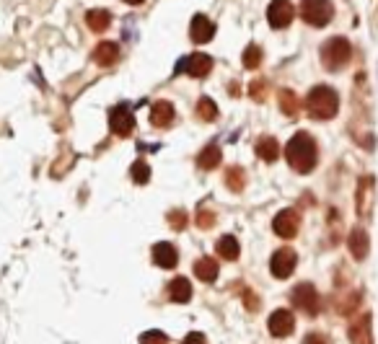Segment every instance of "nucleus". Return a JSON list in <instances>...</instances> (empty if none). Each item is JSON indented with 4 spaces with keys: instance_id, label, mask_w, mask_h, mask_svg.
<instances>
[{
    "instance_id": "obj_2",
    "label": "nucleus",
    "mask_w": 378,
    "mask_h": 344,
    "mask_svg": "<svg viewBox=\"0 0 378 344\" xmlns=\"http://www.w3.org/2000/svg\"><path fill=\"white\" fill-rule=\"evenodd\" d=\"M306 109L313 119H332L337 117V109H339V98L337 91H332L329 86H316L311 88V94L306 98Z\"/></svg>"
},
{
    "instance_id": "obj_18",
    "label": "nucleus",
    "mask_w": 378,
    "mask_h": 344,
    "mask_svg": "<svg viewBox=\"0 0 378 344\" xmlns=\"http://www.w3.org/2000/svg\"><path fill=\"white\" fill-rule=\"evenodd\" d=\"M195 277H200L202 282H216V277H218V261L216 259H210V257L197 259Z\"/></svg>"
},
{
    "instance_id": "obj_26",
    "label": "nucleus",
    "mask_w": 378,
    "mask_h": 344,
    "mask_svg": "<svg viewBox=\"0 0 378 344\" xmlns=\"http://www.w3.org/2000/svg\"><path fill=\"white\" fill-rule=\"evenodd\" d=\"M197 114L200 119H205V122H216L218 119V107L213 98H200V104H197Z\"/></svg>"
},
{
    "instance_id": "obj_30",
    "label": "nucleus",
    "mask_w": 378,
    "mask_h": 344,
    "mask_svg": "<svg viewBox=\"0 0 378 344\" xmlns=\"http://www.w3.org/2000/svg\"><path fill=\"white\" fill-rule=\"evenodd\" d=\"M197 226L202 228V230L213 228L216 226V213H210V210H200V213H197Z\"/></svg>"
},
{
    "instance_id": "obj_13",
    "label": "nucleus",
    "mask_w": 378,
    "mask_h": 344,
    "mask_svg": "<svg viewBox=\"0 0 378 344\" xmlns=\"http://www.w3.org/2000/svg\"><path fill=\"white\" fill-rule=\"evenodd\" d=\"M189 36H192V42L205 44L216 36V26H213V21L205 19V16H195V19H192V26H189Z\"/></svg>"
},
{
    "instance_id": "obj_4",
    "label": "nucleus",
    "mask_w": 378,
    "mask_h": 344,
    "mask_svg": "<svg viewBox=\"0 0 378 344\" xmlns=\"http://www.w3.org/2000/svg\"><path fill=\"white\" fill-rule=\"evenodd\" d=\"M301 16L308 26H326L335 19V6L332 0H303Z\"/></svg>"
},
{
    "instance_id": "obj_17",
    "label": "nucleus",
    "mask_w": 378,
    "mask_h": 344,
    "mask_svg": "<svg viewBox=\"0 0 378 344\" xmlns=\"http://www.w3.org/2000/svg\"><path fill=\"white\" fill-rule=\"evenodd\" d=\"M169 298L174 303H189L192 298V285L187 277H174L171 285H169Z\"/></svg>"
},
{
    "instance_id": "obj_22",
    "label": "nucleus",
    "mask_w": 378,
    "mask_h": 344,
    "mask_svg": "<svg viewBox=\"0 0 378 344\" xmlns=\"http://www.w3.org/2000/svg\"><path fill=\"white\" fill-rule=\"evenodd\" d=\"M218 257L228 259V261H236L238 254H241V246H238V241L233 236H223L218 241Z\"/></svg>"
},
{
    "instance_id": "obj_28",
    "label": "nucleus",
    "mask_w": 378,
    "mask_h": 344,
    "mask_svg": "<svg viewBox=\"0 0 378 344\" xmlns=\"http://www.w3.org/2000/svg\"><path fill=\"white\" fill-rule=\"evenodd\" d=\"M130 173H132V182H135V184H148V182H151V169H148V163H145V161H135V163H132Z\"/></svg>"
},
{
    "instance_id": "obj_33",
    "label": "nucleus",
    "mask_w": 378,
    "mask_h": 344,
    "mask_svg": "<svg viewBox=\"0 0 378 344\" xmlns=\"http://www.w3.org/2000/svg\"><path fill=\"white\" fill-rule=\"evenodd\" d=\"M244 305H246L249 311H260V301H257L254 292H244Z\"/></svg>"
},
{
    "instance_id": "obj_32",
    "label": "nucleus",
    "mask_w": 378,
    "mask_h": 344,
    "mask_svg": "<svg viewBox=\"0 0 378 344\" xmlns=\"http://www.w3.org/2000/svg\"><path fill=\"white\" fill-rule=\"evenodd\" d=\"M187 220H189V215H187L184 210H174V213H169V223H171L176 230H182V228L187 226Z\"/></svg>"
},
{
    "instance_id": "obj_36",
    "label": "nucleus",
    "mask_w": 378,
    "mask_h": 344,
    "mask_svg": "<svg viewBox=\"0 0 378 344\" xmlns=\"http://www.w3.org/2000/svg\"><path fill=\"white\" fill-rule=\"evenodd\" d=\"M125 3H130V6H140L143 0H125Z\"/></svg>"
},
{
    "instance_id": "obj_10",
    "label": "nucleus",
    "mask_w": 378,
    "mask_h": 344,
    "mask_svg": "<svg viewBox=\"0 0 378 344\" xmlns=\"http://www.w3.org/2000/svg\"><path fill=\"white\" fill-rule=\"evenodd\" d=\"M272 228L280 238H293L301 228V215L295 210H282L280 215L272 220Z\"/></svg>"
},
{
    "instance_id": "obj_35",
    "label": "nucleus",
    "mask_w": 378,
    "mask_h": 344,
    "mask_svg": "<svg viewBox=\"0 0 378 344\" xmlns=\"http://www.w3.org/2000/svg\"><path fill=\"white\" fill-rule=\"evenodd\" d=\"M306 344H329V342H326L322 334H308V336H306Z\"/></svg>"
},
{
    "instance_id": "obj_5",
    "label": "nucleus",
    "mask_w": 378,
    "mask_h": 344,
    "mask_svg": "<svg viewBox=\"0 0 378 344\" xmlns=\"http://www.w3.org/2000/svg\"><path fill=\"white\" fill-rule=\"evenodd\" d=\"M109 127L117 138H130L132 129H135V114L127 104H119L109 111Z\"/></svg>"
},
{
    "instance_id": "obj_31",
    "label": "nucleus",
    "mask_w": 378,
    "mask_h": 344,
    "mask_svg": "<svg viewBox=\"0 0 378 344\" xmlns=\"http://www.w3.org/2000/svg\"><path fill=\"white\" fill-rule=\"evenodd\" d=\"M264 91H267V83H264V80H254V83L249 86V94H251L254 101H264V98H267Z\"/></svg>"
},
{
    "instance_id": "obj_16",
    "label": "nucleus",
    "mask_w": 378,
    "mask_h": 344,
    "mask_svg": "<svg viewBox=\"0 0 378 344\" xmlns=\"http://www.w3.org/2000/svg\"><path fill=\"white\" fill-rule=\"evenodd\" d=\"M151 122L156 127H169L174 122V107L169 101H156L151 107Z\"/></svg>"
},
{
    "instance_id": "obj_19",
    "label": "nucleus",
    "mask_w": 378,
    "mask_h": 344,
    "mask_svg": "<svg viewBox=\"0 0 378 344\" xmlns=\"http://www.w3.org/2000/svg\"><path fill=\"white\" fill-rule=\"evenodd\" d=\"M86 23L91 32H104L109 23H112V13L107 8H94L86 13Z\"/></svg>"
},
{
    "instance_id": "obj_9",
    "label": "nucleus",
    "mask_w": 378,
    "mask_h": 344,
    "mask_svg": "<svg viewBox=\"0 0 378 344\" xmlns=\"http://www.w3.org/2000/svg\"><path fill=\"white\" fill-rule=\"evenodd\" d=\"M210 70H213V60L202 52L189 54L179 63V73H189L192 78H205Z\"/></svg>"
},
{
    "instance_id": "obj_25",
    "label": "nucleus",
    "mask_w": 378,
    "mask_h": 344,
    "mask_svg": "<svg viewBox=\"0 0 378 344\" xmlns=\"http://www.w3.org/2000/svg\"><path fill=\"white\" fill-rule=\"evenodd\" d=\"M226 184L231 192H241L244 189V184H246V173H244V169H228L226 173Z\"/></svg>"
},
{
    "instance_id": "obj_14",
    "label": "nucleus",
    "mask_w": 378,
    "mask_h": 344,
    "mask_svg": "<svg viewBox=\"0 0 378 344\" xmlns=\"http://www.w3.org/2000/svg\"><path fill=\"white\" fill-rule=\"evenodd\" d=\"M153 261L163 269H174L179 264V254H176V248H174L171 244L163 241V244H156V246H153Z\"/></svg>"
},
{
    "instance_id": "obj_15",
    "label": "nucleus",
    "mask_w": 378,
    "mask_h": 344,
    "mask_svg": "<svg viewBox=\"0 0 378 344\" xmlns=\"http://www.w3.org/2000/svg\"><path fill=\"white\" fill-rule=\"evenodd\" d=\"M347 246H350V254L360 261V259H366L368 257V248H370V238H368L366 230H353L350 233V238H347Z\"/></svg>"
},
{
    "instance_id": "obj_11",
    "label": "nucleus",
    "mask_w": 378,
    "mask_h": 344,
    "mask_svg": "<svg viewBox=\"0 0 378 344\" xmlns=\"http://www.w3.org/2000/svg\"><path fill=\"white\" fill-rule=\"evenodd\" d=\"M267 329H270L272 336H288V334H293V329H295V319H293L291 311L280 308V311H275L270 316Z\"/></svg>"
},
{
    "instance_id": "obj_8",
    "label": "nucleus",
    "mask_w": 378,
    "mask_h": 344,
    "mask_svg": "<svg viewBox=\"0 0 378 344\" xmlns=\"http://www.w3.org/2000/svg\"><path fill=\"white\" fill-rule=\"evenodd\" d=\"M293 16H295V8L288 0H272L270 8H267V21H270L272 29H285L293 21Z\"/></svg>"
},
{
    "instance_id": "obj_29",
    "label": "nucleus",
    "mask_w": 378,
    "mask_h": 344,
    "mask_svg": "<svg viewBox=\"0 0 378 344\" xmlns=\"http://www.w3.org/2000/svg\"><path fill=\"white\" fill-rule=\"evenodd\" d=\"M140 344H169V339H166V334L163 332H145L140 334Z\"/></svg>"
},
{
    "instance_id": "obj_23",
    "label": "nucleus",
    "mask_w": 378,
    "mask_h": 344,
    "mask_svg": "<svg viewBox=\"0 0 378 344\" xmlns=\"http://www.w3.org/2000/svg\"><path fill=\"white\" fill-rule=\"evenodd\" d=\"M218 163H220V148L218 145H207L205 151L200 153V158H197V166L200 169H216Z\"/></svg>"
},
{
    "instance_id": "obj_20",
    "label": "nucleus",
    "mask_w": 378,
    "mask_h": 344,
    "mask_svg": "<svg viewBox=\"0 0 378 344\" xmlns=\"http://www.w3.org/2000/svg\"><path fill=\"white\" fill-rule=\"evenodd\" d=\"M257 153H260L262 161H277V155H280V145H277V140L275 138H260L257 140Z\"/></svg>"
},
{
    "instance_id": "obj_6",
    "label": "nucleus",
    "mask_w": 378,
    "mask_h": 344,
    "mask_svg": "<svg viewBox=\"0 0 378 344\" xmlns=\"http://www.w3.org/2000/svg\"><path fill=\"white\" fill-rule=\"evenodd\" d=\"M291 301L295 308H301V311L308 313V316H316V313H319V292H316V288L308 285V282L298 285V288L291 292Z\"/></svg>"
},
{
    "instance_id": "obj_21",
    "label": "nucleus",
    "mask_w": 378,
    "mask_h": 344,
    "mask_svg": "<svg viewBox=\"0 0 378 344\" xmlns=\"http://www.w3.org/2000/svg\"><path fill=\"white\" fill-rule=\"evenodd\" d=\"M117 57H119V47L114 42H101L96 50H94V60H96L98 65H112Z\"/></svg>"
},
{
    "instance_id": "obj_24",
    "label": "nucleus",
    "mask_w": 378,
    "mask_h": 344,
    "mask_svg": "<svg viewBox=\"0 0 378 344\" xmlns=\"http://www.w3.org/2000/svg\"><path fill=\"white\" fill-rule=\"evenodd\" d=\"M280 109L288 117L298 114V98H295V94H293L291 88H280Z\"/></svg>"
},
{
    "instance_id": "obj_12",
    "label": "nucleus",
    "mask_w": 378,
    "mask_h": 344,
    "mask_svg": "<svg viewBox=\"0 0 378 344\" xmlns=\"http://www.w3.org/2000/svg\"><path fill=\"white\" fill-rule=\"evenodd\" d=\"M347 336H350L353 344H373V336H370V316L363 313L360 319H355V323H350Z\"/></svg>"
},
{
    "instance_id": "obj_34",
    "label": "nucleus",
    "mask_w": 378,
    "mask_h": 344,
    "mask_svg": "<svg viewBox=\"0 0 378 344\" xmlns=\"http://www.w3.org/2000/svg\"><path fill=\"white\" fill-rule=\"evenodd\" d=\"M182 344H205V336L200 332H192V334H187V339H184Z\"/></svg>"
},
{
    "instance_id": "obj_1",
    "label": "nucleus",
    "mask_w": 378,
    "mask_h": 344,
    "mask_svg": "<svg viewBox=\"0 0 378 344\" xmlns=\"http://www.w3.org/2000/svg\"><path fill=\"white\" fill-rule=\"evenodd\" d=\"M285 158L291 163L293 171L298 173H311L313 166L319 163V148L308 132H298L293 135L288 148H285Z\"/></svg>"
},
{
    "instance_id": "obj_27",
    "label": "nucleus",
    "mask_w": 378,
    "mask_h": 344,
    "mask_svg": "<svg viewBox=\"0 0 378 344\" xmlns=\"http://www.w3.org/2000/svg\"><path fill=\"white\" fill-rule=\"evenodd\" d=\"M262 63V50L257 47V44H249L246 50H244V67H249V70H257Z\"/></svg>"
},
{
    "instance_id": "obj_7",
    "label": "nucleus",
    "mask_w": 378,
    "mask_h": 344,
    "mask_svg": "<svg viewBox=\"0 0 378 344\" xmlns=\"http://www.w3.org/2000/svg\"><path fill=\"white\" fill-rule=\"evenodd\" d=\"M295 264H298L295 251H293V248H280V251H275V254H272L270 269H272V275H275L277 280H285V277H291L293 275Z\"/></svg>"
},
{
    "instance_id": "obj_3",
    "label": "nucleus",
    "mask_w": 378,
    "mask_h": 344,
    "mask_svg": "<svg viewBox=\"0 0 378 344\" xmlns=\"http://www.w3.org/2000/svg\"><path fill=\"white\" fill-rule=\"evenodd\" d=\"M350 57H353V47H350L345 36H335V39L324 42V47H322V63H324L326 70L345 67L350 63Z\"/></svg>"
}]
</instances>
